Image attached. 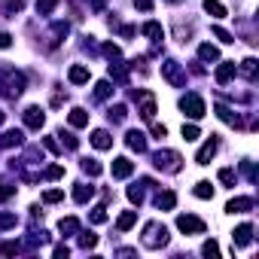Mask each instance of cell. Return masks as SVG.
Masks as SVG:
<instances>
[{
  "instance_id": "44",
  "label": "cell",
  "mask_w": 259,
  "mask_h": 259,
  "mask_svg": "<svg viewBox=\"0 0 259 259\" xmlns=\"http://www.w3.org/2000/svg\"><path fill=\"white\" fill-rule=\"evenodd\" d=\"M12 192H15V189H12V183H9V180H3V183H0V198H9Z\"/></svg>"
},
{
  "instance_id": "35",
  "label": "cell",
  "mask_w": 259,
  "mask_h": 259,
  "mask_svg": "<svg viewBox=\"0 0 259 259\" xmlns=\"http://www.w3.org/2000/svg\"><path fill=\"white\" fill-rule=\"evenodd\" d=\"M61 198H64L61 189H49V192H43V201H46V204H55V201H61Z\"/></svg>"
},
{
  "instance_id": "25",
  "label": "cell",
  "mask_w": 259,
  "mask_h": 259,
  "mask_svg": "<svg viewBox=\"0 0 259 259\" xmlns=\"http://www.w3.org/2000/svg\"><path fill=\"white\" fill-rule=\"evenodd\" d=\"M113 95V85L107 82V79H101L98 85H95V101H104V98H110Z\"/></svg>"
},
{
  "instance_id": "12",
  "label": "cell",
  "mask_w": 259,
  "mask_h": 259,
  "mask_svg": "<svg viewBox=\"0 0 259 259\" xmlns=\"http://www.w3.org/2000/svg\"><path fill=\"white\" fill-rule=\"evenodd\" d=\"M232 238H235V244H238V247H247L250 241H253V226H250V222H244V226H238Z\"/></svg>"
},
{
  "instance_id": "23",
  "label": "cell",
  "mask_w": 259,
  "mask_h": 259,
  "mask_svg": "<svg viewBox=\"0 0 259 259\" xmlns=\"http://www.w3.org/2000/svg\"><path fill=\"white\" fill-rule=\"evenodd\" d=\"M217 116L222 119V122H229V125H241V119H238V113H232L229 107H222V104H220V107H217Z\"/></svg>"
},
{
  "instance_id": "22",
  "label": "cell",
  "mask_w": 259,
  "mask_h": 259,
  "mask_svg": "<svg viewBox=\"0 0 259 259\" xmlns=\"http://www.w3.org/2000/svg\"><path fill=\"white\" fill-rule=\"evenodd\" d=\"M107 116H110V122H125L128 107H125V104H116V107H110V110H107Z\"/></svg>"
},
{
  "instance_id": "21",
  "label": "cell",
  "mask_w": 259,
  "mask_h": 259,
  "mask_svg": "<svg viewBox=\"0 0 259 259\" xmlns=\"http://www.w3.org/2000/svg\"><path fill=\"white\" fill-rule=\"evenodd\" d=\"M204 12H211L214 19H222V15H226V6H222L220 0H204Z\"/></svg>"
},
{
  "instance_id": "3",
  "label": "cell",
  "mask_w": 259,
  "mask_h": 259,
  "mask_svg": "<svg viewBox=\"0 0 259 259\" xmlns=\"http://www.w3.org/2000/svg\"><path fill=\"white\" fill-rule=\"evenodd\" d=\"M165 244H168V229L162 226V222H147V226H144V247L159 250Z\"/></svg>"
},
{
  "instance_id": "18",
  "label": "cell",
  "mask_w": 259,
  "mask_h": 259,
  "mask_svg": "<svg viewBox=\"0 0 259 259\" xmlns=\"http://www.w3.org/2000/svg\"><path fill=\"white\" fill-rule=\"evenodd\" d=\"M95 195V186H85V183H76V189H74V201H79V204H85Z\"/></svg>"
},
{
  "instance_id": "11",
  "label": "cell",
  "mask_w": 259,
  "mask_h": 259,
  "mask_svg": "<svg viewBox=\"0 0 259 259\" xmlns=\"http://www.w3.org/2000/svg\"><path fill=\"white\" fill-rule=\"evenodd\" d=\"M235 74H238L235 61H222V64L217 67V82H220V85H226V82H229V79H232Z\"/></svg>"
},
{
  "instance_id": "14",
  "label": "cell",
  "mask_w": 259,
  "mask_h": 259,
  "mask_svg": "<svg viewBox=\"0 0 259 259\" xmlns=\"http://www.w3.org/2000/svg\"><path fill=\"white\" fill-rule=\"evenodd\" d=\"M125 144H128V149H137V152H144V149H147V137H144L141 131H134V128H131V131L125 134Z\"/></svg>"
},
{
  "instance_id": "24",
  "label": "cell",
  "mask_w": 259,
  "mask_h": 259,
  "mask_svg": "<svg viewBox=\"0 0 259 259\" xmlns=\"http://www.w3.org/2000/svg\"><path fill=\"white\" fill-rule=\"evenodd\" d=\"M22 144V131H6L0 134V147H19Z\"/></svg>"
},
{
  "instance_id": "45",
  "label": "cell",
  "mask_w": 259,
  "mask_h": 259,
  "mask_svg": "<svg viewBox=\"0 0 259 259\" xmlns=\"http://www.w3.org/2000/svg\"><path fill=\"white\" fill-rule=\"evenodd\" d=\"M131 3L141 9V12H152V0H131Z\"/></svg>"
},
{
  "instance_id": "20",
  "label": "cell",
  "mask_w": 259,
  "mask_h": 259,
  "mask_svg": "<svg viewBox=\"0 0 259 259\" xmlns=\"http://www.w3.org/2000/svg\"><path fill=\"white\" fill-rule=\"evenodd\" d=\"M134 222H137V214H134V211H125L122 217L116 220V229H119V232H125V229H131V226H134Z\"/></svg>"
},
{
  "instance_id": "31",
  "label": "cell",
  "mask_w": 259,
  "mask_h": 259,
  "mask_svg": "<svg viewBox=\"0 0 259 259\" xmlns=\"http://www.w3.org/2000/svg\"><path fill=\"white\" fill-rule=\"evenodd\" d=\"M214 37H217L220 43H235V34H229L226 28H220V25H214Z\"/></svg>"
},
{
  "instance_id": "9",
  "label": "cell",
  "mask_w": 259,
  "mask_h": 259,
  "mask_svg": "<svg viewBox=\"0 0 259 259\" xmlns=\"http://www.w3.org/2000/svg\"><path fill=\"white\" fill-rule=\"evenodd\" d=\"M43 122H46V113H43L40 107H28V110H25V125H28V128L40 131V128H43Z\"/></svg>"
},
{
  "instance_id": "39",
  "label": "cell",
  "mask_w": 259,
  "mask_h": 259,
  "mask_svg": "<svg viewBox=\"0 0 259 259\" xmlns=\"http://www.w3.org/2000/svg\"><path fill=\"white\" fill-rule=\"evenodd\" d=\"M92 222H98V226H101V222H107V211H104V207H95V211H92Z\"/></svg>"
},
{
  "instance_id": "7",
  "label": "cell",
  "mask_w": 259,
  "mask_h": 259,
  "mask_svg": "<svg viewBox=\"0 0 259 259\" xmlns=\"http://www.w3.org/2000/svg\"><path fill=\"white\" fill-rule=\"evenodd\" d=\"M217 149H220V141H217V134H211V141H207V144H204V147L198 149L195 162H198V165H207V162H211L214 155H217Z\"/></svg>"
},
{
  "instance_id": "19",
  "label": "cell",
  "mask_w": 259,
  "mask_h": 259,
  "mask_svg": "<svg viewBox=\"0 0 259 259\" xmlns=\"http://www.w3.org/2000/svg\"><path fill=\"white\" fill-rule=\"evenodd\" d=\"M141 31L147 34L149 40H162V37H165V31H162V25H159V22H147V25H144Z\"/></svg>"
},
{
  "instance_id": "10",
  "label": "cell",
  "mask_w": 259,
  "mask_h": 259,
  "mask_svg": "<svg viewBox=\"0 0 259 259\" xmlns=\"http://www.w3.org/2000/svg\"><path fill=\"white\" fill-rule=\"evenodd\" d=\"M131 171H134V162L131 159H125V155H119V159L113 162V177H131Z\"/></svg>"
},
{
  "instance_id": "17",
  "label": "cell",
  "mask_w": 259,
  "mask_h": 259,
  "mask_svg": "<svg viewBox=\"0 0 259 259\" xmlns=\"http://www.w3.org/2000/svg\"><path fill=\"white\" fill-rule=\"evenodd\" d=\"M67 122H71L74 128H82V125H89V113H85L82 107H74L71 116H67Z\"/></svg>"
},
{
  "instance_id": "48",
  "label": "cell",
  "mask_w": 259,
  "mask_h": 259,
  "mask_svg": "<svg viewBox=\"0 0 259 259\" xmlns=\"http://www.w3.org/2000/svg\"><path fill=\"white\" fill-rule=\"evenodd\" d=\"M152 134H155V137H159V141H162V137L168 134V128H165V125H159V122H155V125H152Z\"/></svg>"
},
{
  "instance_id": "30",
  "label": "cell",
  "mask_w": 259,
  "mask_h": 259,
  "mask_svg": "<svg viewBox=\"0 0 259 259\" xmlns=\"http://www.w3.org/2000/svg\"><path fill=\"white\" fill-rule=\"evenodd\" d=\"M238 71L244 74L247 79H253V76H256V61H253V58H244V61H241V67H238Z\"/></svg>"
},
{
  "instance_id": "1",
  "label": "cell",
  "mask_w": 259,
  "mask_h": 259,
  "mask_svg": "<svg viewBox=\"0 0 259 259\" xmlns=\"http://www.w3.org/2000/svg\"><path fill=\"white\" fill-rule=\"evenodd\" d=\"M25 92V74L22 71H15V67H3V82H0V95L15 101Z\"/></svg>"
},
{
  "instance_id": "47",
  "label": "cell",
  "mask_w": 259,
  "mask_h": 259,
  "mask_svg": "<svg viewBox=\"0 0 259 259\" xmlns=\"http://www.w3.org/2000/svg\"><path fill=\"white\" fill-rule=\"evenodd\" d=\"M12 46V37H9V34H3V31H0V49H9Z\"/></svg>"
},
{
  "instance_id": "43",
  "label": "cell",
  "mask_w": 259,
  "mask_h": 259,
  "mask_svg": "<svg viewBox=\"0 0 259 259\" xmlns=\"http://www.w3.org/2000/svg\"><path fill=\"white\" fill-rule=\"evenodd\" d=\"M0 250H3L6 256H12V253H22V244H15V241H9V244H3Z\"/></svg>"
},
{
  "instance_id": "42",
  "label": "cell",
  "mask_w": 259,
  "mask_h": 259,
  "mask_svg": "<svg viewBox=\"0 0 259 259\" xmlns=\"http://www.w3.org/2000/svg\"><path fill=\"white\" fill-rule=\"evenodd\" d=\"M183 137L186 141H198V128L195 125H183Z\"/></svg>"
},
{
  "instance_id": "5",
  "label": "cell",
  "mask_w": 259,
  "mask_h": 259,
  "mask_svg": "<svg viewBox=\"0 0 259 259\" xmlns=\"http://www.w3.org/2000/svg\"><path fill=\"white\" fill-rule=\"evenodd\" d=\"M180 110L189 116V119H201L204 116V101L198 95H183L180 98Z\"/></svg>"
},
{
  "instance_id": "8",
  "label": "cell",
  "mask_w": 259,
  "mask_h": 259,
  "mask_svg": "<svg viewBox=\"0 0 259 259\" xmlns=\"http://www.w3.org/2000/svg\"><path fill=\"white\" fill-rule=\"evenodd\" d=\"M134 101H141V116L144 119H152L155 116V98L149 92H134Z\"/></svg>"
},
{
  "instance_id": "28",
  "label": "cell",
  "mask_w": 259,
  "mask_h": 259,
  "mask_svg": "<svg viewBox=\"0 0 259 259\" xmlns=\"http://www.w3.org/2000/svg\"><path fill=\"white\" fill-rule=\"evenodd\" d=\"M155 204H159V207H165V211H171V207L177 204V195H174V192H162L159 198H155Z\"/></svg>"
},
{
  "instance_id": "40",
  "label": "cell",
  "mask_w": 259,
  "mask_h": 259,
  "mask_svg": "<svg viewBox=\"0 0 259 259\" xmlns=\"http://www.w3.org/2000/svg\"><path fill=\"white\" fill-rule=\"evenodd\" d=\"M46 177H49V180H58V177H64V168H61V165H52V168L46 171Z\"/></svg>"
},
{
  "instance_id": "6",
  "label": "cell",
  "mask_w": 259,
  "mask_h": 259,
  "mask_svg": "<svg viewBox=\"0 0 259 259\" xmlns=\"http://www.w3.org/2000/svg\"><path fill=\"white\" fill-rule=\"evenodd\" d=\"M177 229L186 232V235H201V232H204V220H198V217H192V214H180V217H177Z\"/></svg>"
},
{
  "instance_id": "54",
  "label": "cell",
  "mask_w": 259,
  "mask_h": 259,
  "mask_svg": "<svg viewBox=\"0 0 259 259\" xmlns=\"http://www.w3.org/2000/svg\"><path fill=\"white\" fill-rule=\"evenodd\" d=\"M0 122H3V113H0Z\"/></svg>"
},
{
  "instance_id": "50",
  "label": "cell",
  "mask_w": 259,
  "mask_h": 259,
  "mask_svg": "<svg viewBox=\"0 0 259 259\" xmlns=\"http://www.w3.org/2000/svg\"><path fill=\"white\" fill-rule=\"evenodd\" d=\"M104 52H107L110 58H119V46H104Z\"/></svg>"
},
{
  "instance_id": "33",
  "label": "cell",
  "mask_w": 259,
  "mask_h": 259,
  "mask_svg": "<svg viewBox=\"0 0 259 259\" xmlns=\"http://www.w3.org/2000/svg\"><path fill=\"white\" fill-rule=\"evenodd\" d=\"M82 171H85V174H92V177H98L104 168H101V165H98L95 159H82Z\"/></svg>"
},
{
  "instance_id": "36",
  "label": "cell",
  "mask_w": 259,
  "mask_h": 259,
  "mask_svg": "<svg viewBox=\"0 0 259 259\" xmlns=\"http://www.w3.org/2000/svg\"><path fill=\"white\" fill-rule=\"evenodd\" d=\"M128 198H131L134 204H141V201H144V189H141V186H128Z\"/></svg>"
},
{
  "instance_id": "46",
  "label": "cell",
  "mask_w": 259,
  "mask_h": 259,
  "mask_svg": "<svg viewBox=\"0 0 259 259\" xmlns=\"http://www.w3.org/2000/svg\"><path fill=\"white\" fill-rule=\"evenodd\" d=\"M58 137H64V144H67V149H76V137H74V134H71V131H67V134H64V131H61V134H58Z\"/></svg>"
},
{
  "instance_id": "38",
  "label": "cell",
  "mask_w": 259,
  "mask_h": 259,
  "mask_svg": "<svg viewBox=\"0 0 259 259\" xmlns=\"http://www.w3.org/2000/svg\"><path fill=\"white\" fill-rule=\"evenodd\" d=\"M201 253H204V256H220V247H217V241H207V244L201 247Z\"/></svg>"
},
{
  "instance_id": "13",
  "label": "cell",
  "mask_w": 259,
  "mask_h": 259,
  "mask_svg": "<svg viewBox=\"0 0 259 259\" xmlns=\"http://www.w3.org/2000/svg\"><path fill=\"white\" fill-rule=\"evenodd\" d=\"M92 147H95V149H110V147H113V137H110V131H104V128L92 131Z\"/></svg>"
},
{
  "instance_id": "41",
  "label": "cell",
  "mask_w": 259,
  "mask_h": 259,
  "mask_svg": "<svg viewBox=\"0 0 259 259\" xmlns=\"http://www.w3.org/2000/svg\"><path fill=\"white\" fill-rule=\"evenodd\" d=\"M15 226V217L12 214H0V229H12Z\"/></svg>"
},
{
  "instance_id": "51",
  "label": "cell",
  "mask_w": 259,
  "mask_h": 259,
  "mask_svg": "<svg viewBox=\"0 0 259 259\" xmlns=\"http://www.w3.org/2000/svg\"><path fill=\"white\" fill-rule=\"evenodd\" d=\"M43 144H46V149H49V152H58V144H55V141H52V137H46V141H43Z\"/></svg>"
},
{
  "instance_id": "27",
  "label": "cell",
  "mask_w": 259,
  "mask_h": 259,
  "mask_svg": "<svg viewBox=\"0 0 259 259\" xmlns=\"http://www.w3.org/2000/svg\"><path fill=\"white\" fill-rule=\"evenodd\" d=\"M58 229H61L64 235H76V232H79V222H76L74 217H67V220H61V222H58Z\"/></svg>"
},
{
  "instance_id": "29",
  "label": "cell",
  "mask_w": 259,
  "mask_h": 259,
  "mask_svg": "<svg viewBox=\"0 0 259 259\" xmlns=\"http://www.w3.org/2000/svg\"><path fill=\"white\" fill-rule=\"evenodd\" d=\"M195 195H198V198H214V186L207 183V180L195 183Z\"/></svg>"
},
{
  "instance_id": "34",
  "label": "cell",
  "mask_w": 259,
  "mask_h": 259,
  "mask_svg": "<svg viewBox=\"0 0 259 259\" xmlns=\"http://www.w3.org/2000/svg\"><path fill=\"white\" fill-rule=\"evenodd\" d=\"M55 6H58V0H37V12L40 15H49Z\"/></svg>"
},
{
  "instance_id": "4",
  "label": "cell",
  "mask_w": 259,
  "mask_h": 259,
  "mask_svg": "<svg viewBox=\"0 0 259 259\" xmlns=\"http://www.w3.org/2000/svg\"><path fill=\"white\" fill-rule=\"evenodd\" d=\"M162 76L174 85V89H183V85H186V71H183L177 61H165V64H162Z\"/></svg>"
},
{
  "instance_id": "52",
  "label": "cell",
  "mask_w": 259,
  "mask_h": 259,
  "mask_svg": "<svg viewBox=\"0 0 259 259\" xmlns=\"http://www.w3.org/2000/svg\"><path fill=\"white\" fill-rule=\"evenodd\" d=\"M104 3H107V0H92V9H104Z\"/></svg>"
},
{
  "instance_id": "15",
  "label": "cell",
  "mask_w": 259,
  "mask_h": 259,
  "mask_svg": "<svg viewBox=\"0 0 259 259\" xmlns=\"http://www.w3.org/2000/svg\"><path fill=\"white\" fill-rule=\"evenodd\" d=\"M226 211L229 214H247V211H253V198H232L226 204Z\"/></svg>"
},
{
  "instance_id": "32",
  "label": "cell",
  "mask_w": 259,
  "mask_h": 259,
  "mask_svg": "<svg viewBox=\"0 0 259 259\" xmlns=\"http://www.w3.org/2000/svg\"><path fill=\"white\" fill-rule=\"evenodd\" d=\"M95 244H98V235H92V232H82V235H79V247H82V250H92Z\"/></svg>"
},
{
  "instance_id": "2",
  "label": "cell",
  "mask_w": 259,
  "mask_h": 259,
  "mask_svg": "<svg viewBox=\"0 0 259 259\" xmlns=\"http://www.w3.org/2000/svg\"><path fill=\"white\" fill-rule=\"evenodd\" d=\"M152 165L159 171H165V174H177V171L183 168V159H180L177 149H159L152 155Z\"/></svg>"
},
{
  "instance_id": "53",
  "label": "cell",
  "mask_w": 259,
  "mask_h": 259,
  "mask_svg": "<svg viewBox=\"0 0 259 259\" xmlns=\"http://www.w3.org/2000/svg\"><path fill=\"white\" fill-rule=\"evenodd\" d=\"M168 3H180V0H168Z\"/></svg>"
},
{
  "instance_id": "37",
  "label": "cell",
  "mask_w": 259,
  "mask_h": 259,
  "mask_svg": "<svg viewBox=\"0 0 259 259\" xmlns=\"http://www.w3.org/2000/svg\"><path fill=\"white\" fill-rule=\"evenodd\" d=\"M220 180L226 183V186H235V171H232V168H222V171H220Z\"/></svg>"
},
{
  "instance_id": "16",
  "label": "cell",
  "mask_w": 259,
  "mask_h": 259,
  "mask_svg": "<svg viewBox=\"0 0 259 259\" xmlns=\"http://www.w3.org/2000/svg\"><path fill=\"white\" fill-rule=\"evenodd\" d=\"M67 79H71L74 85H82V82H89V67H82V64H74V67H71V74H67Z\"/></svg>"
},
{
  "instance_id": "26",
  "label": "cell",
  "mask_w": 259,
  "mask_h": 259,
  "mask_svg": "<svg viewBox=\"0 0 259 259\" xmlns=\"http://www.w3.org/2000/svg\"><path fill=\"white\" fill-rule=\"evenodd\" d=\"M198 55H201L204 61H217V58H220V52H217V46L204 43V46H198Z\"/></svg>"
},
{
  "instance_id": "49",
  "label": "cell",
  "mask_w": 259,
  "mask_h": 259,
  "mask_svg": "<svg viewBox=\"0 0 259 259\" xmlns=\"http://www.w3.org/2000/svg\"><path fill=\"white\" fill-rule=\"evenodd\" d=\"M52 253H55V256H67V253H71V247H67V244H58Z\"/></svg>"
}]
</instances>
